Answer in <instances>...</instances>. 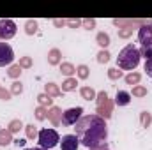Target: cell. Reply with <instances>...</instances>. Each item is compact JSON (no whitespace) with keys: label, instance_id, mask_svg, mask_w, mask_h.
I'll list each match as a JSON object with an SVG mask.
<instances>
[{"label":"cell","instance_id":"6da1fadb","mask_svg":"<svg viewBox=\"0 0 152 150\" xmlns=\"http://www.w3.org/2000/svg\"><path fill=\"white\" fill-rule=\"evenodd\" d=\"M76 138L80 140V145L87 149H94L106 141L108 138V127L106 120L99 115H85L76 122Z\"/></svg>","mask_w":152,"mask_h":150},{"label":"cell","instance_id":"7a4b0ae2","mask_svg":"<svg viewBox=\"0 0 152 150\" xmlns=\"http://www.w3.org/2000/svg\"><path fill=\"white\" fill-rule=\"evenodd\" d=\"M140 51H138V48L134 46V44H127V46H124L122 50H120V53H118V57H117V67L120 69V71H134L136 67H138V64H140Z\"/></svg>","mask_w":152,"mask_h":150},{"label":"cell","instance_id":"3957f363","mask_svg":"<svg viewBox=\"0 0 152 150\" xmlns=\"http://www.w3.org/2000/svg\"><path fill=\"white\" fill-rule=\"evenodd\" d=\"M113 101L110 99V95L103 90V92H97L96 95V113L104 118V120H110L112 118V113H113Z\"/></svg>","mask_w":152,"mask_h":150},{"label":"cell","instance_id":"277c9868","mask_svg":"<svg viewBox=\"0 0 152 150\" xmlns=\"http://www.w3.org/2000/svg\"><path fill=\"white\" fill-rule=\"evenodd\" d=\"M37 141H39V147L41 149H46V150H51L53 147L58 145L60 141V136L55 129H41L37 134Z\"/></svg>","mask_w":152,"mask_h":150},{"label":"cell","instance_id":"5b68a950","mask_svg":"<svg viewBox=\"0 0 152 150\" xmlns=\"http://www.w3.org/2000/svg\"><path fill=\"white\" fill-rule=\"evenodd\" d=\"M16 23L9 18H2L0 20V41H9L16 36Z\"/></svg>","mask_w":152,"mask_h":150},{"label":"cell","instance_id":"8992f818","mask_svg":"<svg viewBox=\"0 0 152 150\" xmlns=\"http://www.w3.org/2000/svg\"><path fill=\"white\" fill-rule=\"evenodd\" d=\"M81 113H83V108H80V106L69 108V110L62 111V125H66V127L76 125V122L81 118Z\"/></svg>","mask_w":152,"mask_h":150},{"label":"cell","instance_id":"52a82bcc","mask_svg":"<svg viewBox=\"0 0 152 150\" xmlns=\"http://www.w3.org/2000/svg\"><path fill=\"white\" fill-rule=\"evenodd\" d=\"M12 62H14V51H12V48L7 42L0 41V67L12 66Z\"/></svg>","mask_w":152,"mask_h":150},{"label":"cell","instance_id":"ba28073f","mask_svg":"<svg viewBox=\"0 0 152 150\" xmlns=\"http://www.w3.org/2000/svg\"><path fill=\"white\" fill-rule=\"evenodd\" d=\"M138 41L143 48H149L152 46V23L149 25H143L138 28Z\"/></svg>","mask_w":152,"mask_h":150},{"label":"cell","instance_id":"9c48e42d","mask_svg":"<svg viewBox=\"0 0 152 150\" xmlns=\"http://www.w3.org/2000/svg\"><path fill=\"white\" fill-rule=\"evenodd\" d=\"M78 147H80V140L76 138V134L62 136V141H60V149L62 150H78Z\"/></svg>","mask_w":152,"mask_h":150},{"label":"cell","instance_id":"30bf717a","mask_svg":"<svg viewBox=\"0 0 152 150\" xmlns=\"http://www.w3.org/2000/svg\"><path fill=\"white\" fill-rule=\"evenodd\" d=\"M48 120L53 124V127H58L62 124V110L58 106H51L48 110Z\"/></svg>","mask_w":152,"mask_h":150},{"label":"cell","instance_id":"8fae6325","mask_svg":"<svg viewBox=\"0 0 152 150\" xmlns=\"http://www.w3.org/2000/svg\"><path fill=\"white\" fill-rule=\"evenodd\" d=\"M48 64L50 66H60L62 64V51L58 48H51L48 51Z\"/></svg>","mask_w":152,"mask_h":150},{"label":"cell","instance_id":"7c38bea8","mask_svg":"<svg viewBox=\"0 0 152 150\" xmlns=\"http://www.w3.org/2000/svg\"><path fill=\"white\" fill-rule=\"evenodd\" d=\"M129 103H131V94L126 92V90H117L115 104H117V106H127Z\"/></svg>","mask_w":152,"mask_h":150},{"label":"cell","instance_id":"4fadbf2b","mask_svg":"<svg viewBox=\"0 0 152 150\" xmlns=\"http://www.w3.org/2000/svg\"><path fill=\"white\" fill-rule=\"evenodd\" d=\"M44 94H48L51 99H53V97H60V95H62V88H60L57 83H51V81H50V83L44 85Z\"/></svg>","mask_w":152,"mask_h":150},{"label":"cell","instance_id":"5bb4252c","mask_svg":"<svg viewBox=\"0 0 152 150\" xmlns=\"http://www.w3.org/2000/svg\"><path fill=\"white\" fill-rule=\"evenodd\" d=\"M80 95H81V99H85V101H96V95H97V92L92 88V87H81L80 88Z\"/></svg>","mask_w":152,"mask_h":150},{"label":"cell","instance_id":"9a60e30c","mask_svg":"<svg viewBox=\"0 0 152 150\" xmlns=\"http://www.w3.org/2000/svg\"><path fill=\"white\" fill-rule=\"evenodd\" d=\"M12 141H14L12 140V133L9 129H0V147H7Z\"/></svg>","mask_w":152,"mask_h":150},{"label":"cell","instance_id":"2e32d148","mask_svg":"<svg viewBox=\"0 0 152 150\" xmlns=\"http://www.w3.org/2000/svg\"><path fill=\"white\" fill-rule=\"evenodd\" d=\"M96 42L101 46V50H106V48L110 46V34H106V32H97Z\"/></svg>","mask_w":152,"mask_h":150},{"label":"cell","instance_id":"e0dca14e","mask_svg":"<svg viewBox=\"0 0 152 150\" xmlns=\"http://www.w3.org/2000/svg\"><path fill=\"white\" fill-rule=\"evenodd\" d=\"M124 81H126L127 85H131V87H136V85L142 81V74L136 73V71H133V73H129V74L124 76Z\"/></svg>","mask_w":152,"mask_h":150},{"label":"cell","instance_id":"ac0fdd59","mask_svg":"<svg viewBox=\"0 0 152 150\" xmlns=\"http://www.w3.org/2000/svg\"><path fill=\"white\" fill-rule=\"evenodd\" d=\"M60 73L64 76H67V78H73V76L76 74V67L71 62H62V64H60Z\"/></svg>","mask_w":152,"mask_h":150},{"label":"cell","instance_id":"d6986e66","mask_svg":"<svg viewBox=\"0 0 152 150\" xmlns=\"http://www.w3.org/2000/svg\"><path fill=\"white\" fill-rule=\"evenodd\" d=\"M37 103H39V106H42V108H46V110H50L51 106H53V99L48 95V94H39L37 95Z\"/></svg>","mask_w":152,"mask_h":150},{"label":"cell","instance_id":"ffe728a7","mask_svg":"<svg viewBox=\"0 0 152 150\" xmlns=\"http://www.w3.org/2000/svg\"><path fill=\"white\" fill-rule=\"evenodd\" d=\"M76 87H78L76 78H66L62 81V92H73V90H76Z\"/></svg>","mask_w":152,"mask_h":150},{"label":"cell","instance_id":"44dd1931","mask_svg":"<svg viewBox=\"0 0 152 150\" xmlns=\"http://www.w3.org/2000/svg\"><path fill=\"white\" fill-rule=\"evenodd\" d=\"M39 30V25L36 20H27L25 21V34L27 36H34V34H37Z\"/></svg>","mask_w":152,"mask_h":150},{"label":"cell","instance_id":"7402d4cb","mask_svg":"<svg viewBox=\"0 0 152 150\" xmlns=\"http://www.w3.org/2000/svg\"><path fill=\"white\" fill-rule=\"evenodd\" d=\"M7 129H9L12 134H16V133H20L21 129H25V125H23V122H21L20 118H14V120H11V122H9Z\"/></svg>","mask_w":152,"mask_h":150},{"label":"cell","instance_id":"603a6c76","mask_svg":"<svg viewBox=\"0 0 152 150\" xmlns=\"http://www.w3.org/2000/svg\"><path fill=\"white\" fill-rule=\"evenodd\" d=\"M131 97H136V99H142V97H147V88L143 85H136L133 87V92H129Z\"/></svg>","mask_w":152,"mask_h":150},{"label":"cell","instance_id":"cb8c5ba5","mask_svg":"<svg viewBox=\"0 0 152 150\" xmlns=\"http://www.w3.org/2000/svg\"><path fill=\"white\" fill-rule=\"evenodd\" d=\"M140 125L145 127V129L152 125V113L151 111H142L140 113Z\"/></svg>","mask_w":152,"mask_h":150},{"label":"cell","instance_id":"d4e9b609","mask_svg":"<svg viewBox=\"0 0 152 150\" xmlns=\"http://www.w3.org/2000/svg\"><path fill=\"white\" fill-rule=\"evenodd\" d=\"M76 76H78L80 79H87V78L90 76V67L85 66V64H80V66L76 67Z\"/></svg>","mask_w":152,"mask_h":150},{"label":"cell","instance_id":"484cf974","mask_svg":"<svg viewBox=\"0 0 152 150\" xmlns=\"http://www.w3.org/2000/svg\"><path fill=\"white\" fill-rule=\"evenodd\" d=\"M21 74V67L18 66V64H12V66H9V69H7V76L9 78H12V79H18Z\"/></svg>","mask_w":152,"mask_h":150},{"label":"cell","instance_id":"4316f807","mask_svg":"<svg viewBox=\"0 0 152 150\" xmlns=\"http://www.w3.org/2000/svg\"><path fill=\"white\" fill-rule=\"evenodd\" d=\"M25 133H27V138H28V140H36V138H37V134H39L37 127H36L34 124L25 125Z\"/></svg>","mask_w":152,"mask_h":150},{"label":"cell","instance_id":"83f0119b","mask_svg":"<svg viewBox=\"0 0 152 150\" xmlns=\"http://www.w3.org/2000/svg\"><path fill=\"white\" fill-rule=\"evenodd\" d=\"M108 78H110L112 81H117V79L124 78V73H122L118 67H110V69H108Z\"/></svg>","mask_w":152,"mask_h":150},{"label":"cell","instance_id":"f1b7e54d","mask_svg":"<svg viewBox=\"0 0 152 150\" xmlns=\"http://www.w3.org/2000/svg\"><path fill=\"white\" fill-rule=\"evenodd\" d=\"M110 57H112V55H110V51H108V50H101V51L97 53L96 60H97L99 64H108V62H110Z\"/></svg>","mask_w":152,"mask_h":150},{"label":"cell","instance_id":"f546056e","mask_svg":"<svg viewBox=\"0 0 152 150\" xmlns=\"http://www.w3.org/2000/svg\"><path fill=\"white\" fill-rule=\"evenodd\" d=\"M34 115H36V120L42 122V120H46V118H48V110H46V108H42V106H37V108H36V111H34Z\"/></svg>","mask_w":152,"mask_h":150},{"label":"cell","instance_id":"4dcf8cb0","mask_svg":"<svg viewBox=\"0 0 152 150\" xmlns=\"http://www.w3.org/2000/svg\"><path fill=\"white\" fill-rule=\"evenodd\" d=\"M18 66H20L21 69H30V67L34 66V62H32V57H20V62H18Z\"/></svg>","mask_w":152,"mask_h":150},{"label":"cell","instance_id":"1f68e13d","mask_svg":"<svg viewBox=\"0 0 152 150\" xmlns=\"http://www.w3.org/2000/svg\"><path fill=\"white\" fill-rule=\"evenodd\" d=\"M81 27L85 30H94L96 28V20L94 18H85V20H81Z\"/></svg>","mask_w":152,"mask_h":150},{"label":"cell","instance_id":"d6a6232c","mask_svg":"<svg viewBox=\"0 0 152 150\" xmlns=\"http://www.w3.org/2000/svg\"><path fill=\"white\" fill-rule=\"evenodd\" d=\"M9 92H11L12 95H20V94L23 92V85H21V81H14V83L11 85Z\"/></svg>","mask_w":152,"mask_h":150},{"label":"cell","instance_id":"836d02e7","mask_svg":"<svg viewBox=\"0 0 152 150\" xmlns=\"http://www.w3.org/2000/svg\"><path fill=\"white\" fill-rule=\"evenodd\" d=\"M131 36H133V28H129V27L118 28V39H129Z\"/></svg>","mask_w":152,"mask_h":150},{"label":"cell","instance_id":"e575fe53","mask_svg":"<svg viewBox=\"0 0 152 150\" xmlns=\"http://www.w3.org/2000/svg\"><path fill=\"white\" fill-rule=\"evenodd\" d=\"M66 25L69 28H78V27H81V20L80 18H67L66 20Z\"/></svg>","mask_w":152,"mask_h":150},{"label":"cell","instance_id":"d590c367","mask_svg":"<svg viewBox=\"0 0 152 150\" xmlns=\"http://www.w3.org/2000/svg\"><path fill=\"white\" fill-rule=\"evenodd\" d=\"M138 51H140V57H143L145 60H151L152 58V46H149V48H143L142 46Z\"/></svg>","mask_w":152,"mask_h":150},{"label":"cell","instance_id":"8d00e7d4","mask_svg":"<svg viewBox=\"0 0 152 150\" xmlns=\"http://www.w3.org/2000/svg\"><path fill=\"white\" fill-rule=\"evenodd\" d=\"M11 97H12V94H11L7 88H4V87L0 85V99H2V101H11Z\"/></svg>","mask_w":152,"mask_h":150},{"label":"cell","instance_id":"74e56055","mask_svg":"<svg viewBox=\"0 0 152 150\" xmlns=\"http://www.w3.org/2000/svg\"><path fill=\"white\" fill-rule=\"evenodd\" d=\"M145 73H147V76L152 78V58L151 60H145Z\"/></svg>","mask_w":152,"mask_h":150},{"label":"cell","instance_id":"f35d334b","mask_svg":"<svg viewBox=\"0 0 152 150\" xmlns=\"http://www.w3.org/2000/svg\"><path fill=\"white\" fill-rule=\"evenodd\" d=\"M53 25H55L57 28H62V27L66 25V20H62V18H55V20H53Z\"/></svg>","mask_w":152,"mask_h":150},{"label":"cell","instance_id":"ab89813d","mask_svg":"<svg viewBox=\"0 0 152 150\" xmlns=\"http://www.w3.org/2000/svg\"><path fill=\"white\" fill-rule=\"evenodd\" d=\"M88 150H110V147H108V143L104 141V143H101V145H97V147H94V149H88Z\"/></svg>","mask_w":152,"mask_h":150},{"label":"cell","instance_id":"60d3db41","mask_svg":"<svg viewBox=\"0 0 152 150\" xmlns=\"http://www.w3.org/2000/svg\"><path fill=\"white\" fill-rule=\"evenodd\" d=\"M12 143H14V145H18V147H25V140H21V138H18V140H14Z\"/></svg>","mask_w":152,"mask_h":150},{"label":"cell","instance_id":"b9f144b4","mask_svg":"<svg viewBox=\"0 0 152 150\" xmlns=\"http://www.w3.org/2000/svg\"><path fill=\"white\" fill-rule=\"evenodd\" d=\"M25 150H46V149H41V147H37V149H25Z\"/></svg>","mask_w":152,"mask_h":150}]
</instances>
